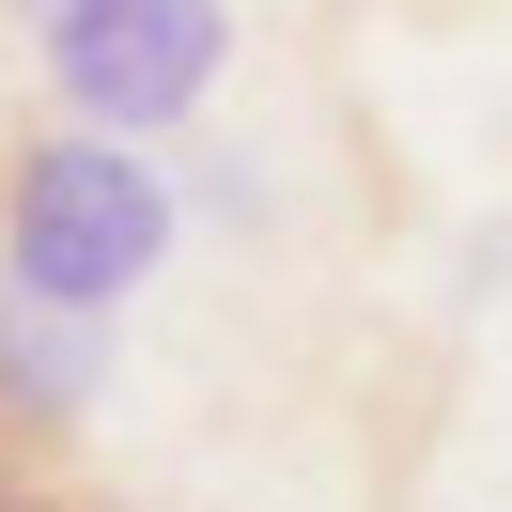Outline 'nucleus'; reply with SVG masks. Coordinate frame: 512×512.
I'll use <instances>...</instances> for the list:
<instances>
[{"mask_svg": "<svg viewBox=\"0 0 512 512\" xmlns=\"http://www.w3.org/2000/svg\"><path fill=\"white\" fill-rule=\"evenodd\" d=\"M171 264V171L94 125H0V280H32L47 311L109 326Z\"/></svg>", "mask_w": 512, "mask_h": 512, "instance_id": "1", "label": "nucleus"}, {"mask_svg": "<svg viewBox=\"0 0 512 512\" xmlns=\"http://www.w3.org/2000/svg\"><path fill=\"white\" fill-rule=\"evenodd\" d=\"M16 32H32L47 125L94 140H171L233 78V0H16Z\"/></svg>", "mask_w": 512, "mask_h": 512, "instance_id": "2", "label": "nucleus"}, {"mask_svg": "<svg viewBox=\"0 0 512 512\" xmlns=\"http://www.w3.org/2000/svg\"><path fill=\"white\" fill-rule=\"evenodd\" d=\"M94 388H109V326L47 311L32 280H0V450L78 466V435H94Z\"/></svg>", "mask_w": 512, "mask_h": 512, "instance_id": "3", "label": "nucleus"}, {"mask_svg": "<svg viewBox=\"0 0 512 512\" xmlns=\"http://www.w3.org/2000/svg\"><path fill=\"white\" fill-rule=\"evenodd\" d=\"M0 512H109L94 466H32V450H0Z\"/></svg>", "mask_w": 512, "mask_h": 512, "instance_id": "4", "label": "nucleus"}]
</instances>
